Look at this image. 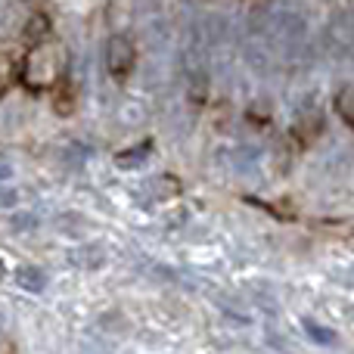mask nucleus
<instances>
[{"mask_svg": "<svg viewBox=\"0 0 354 354\" xmlns=\"http://www.w3.org/2000/svg\"><path fill=\"white\" fill-rule=\"evenodd\" d=\"M336 112H339V118H342L348 128H354V81L351 84H345L342 91L336 93Z\"/></svg>", "mask_w": 354, "mask_h": 354, "instance_id": "nucleus-4", "label": "nucleus"}, {"mask_svg": "<svg viewBox=\"0 0 354 354\" xmlns=\"http://www.w3.org/2000/svg\"><path fill=\"white\" fill-rule=\"evenodd\" d=\"M53 91H59V93H56V112H66V115H68V112H72V106H75V97H72V93H68V78H66V93H62V87L59 84H56L53 87Z\"/></svg>", "mask_w": 354, "mask_h": 354, "instance_id": "nucleus-6", "label": "nucleus"}, {"mask_svg": "<svg viewBox=\"0 0 354 354\" xmlns=\"http://www.w3.org/2000/svg\"><path fill=\"white\" fill-rule=\"evenodd\" d=\"M47 31H50V22L44 16H35L28 22V28H25V35H28V41H41V37H47Z\"/></svg>", "mask_w": 354, "mask_h": 354, "instance_id": "nucleus-5", "label": "nucleus"}, {"mask_svg": "<svg viewBox=\"0 0 354 354\" xmlns=\"http://www.w3.org/2000/svg\"><path fill=\"white\" fill-rule=\"evenodd\" d=\"M66 68H68L66 44L47 35V37H41V41H31L28 53L22 56L19 84L31 93H47L66 78Z\"/></svg>", "mask_w": 354, "mask_h": 354, "instance_id": "nucleus-1", "label": "nucleus"}, {"mask_svg": "<svg viewBox=\"0 0 354 354\" xmlns=\"http://www.w3.org/2000/svg\"><path fill=\"white\" fill-rule=\"evenodd\" d=\"M19 81V66L16 59H12L10 53H3L0 50V97H6V93L12 91V84Z\"/></svg>", "mask_w": 354, "mask_h": 354, "instance_id": "nucleus-3", "label": "nucleus"}, {"mask_svg": "<svg viewBox=\"0 0 354 354\" xmlns=\"http://www.w3.org/2000/svg\"><path fill=\"white\" fill-rule=\"evenodd\" d=\"M137 66V50L134 44L128 41V37L115 35L109 37V44H106V68H109V75L115 81H128L131 72H134Z\"/></svg>", "mask_w": 354, "mask_h": 354, "instance_id": "nucleus-2", "label": "nucleus"}, {"mask_svg": "<svg viewBox=\"0 0 354 354\" xmlns=\"http://www.w3.org/2000/svg\"><path fill=\"white\" fill-rule=\"evenodd\" d=\"M245 6H261V3H268V0H243Z\"/></svg>", "mask_w": 354, "mask_h": 354, "instance_id": "nucleus-7", "label": "nucleus"}]
</instances>
